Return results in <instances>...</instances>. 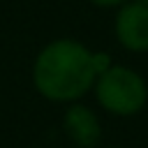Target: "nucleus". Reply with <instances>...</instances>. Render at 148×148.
I'll return each mask as SVG.
<instances>
[{"instance_id": "obj_1", "label": "nucleus", "mask_w": 148, "mask_h": 148, "mask_svg": "<svg viewBox=\"0 0 148 148\" xmlns=\"http://www.w3.org/2000/svg\"><path fill=\"white\" fill-rule=\"evenodd\" d=\"M35 86L53 102H72L86 95L97 76L92 53L74 42L58 39L51 42L35 62Z\"/></svg>"}, {"instance_id": "obj_2", "label": "nucleus", "mask_w": 148, "mask_h": 148, "mask_svg": "<svg viewBox=\"0 0 148 148\" xmlns=\"http://www.w3.org/2000/svg\"><path fill=\"white\" fill-rule=\"evenodd\" d=\"M97 99L99 104L118 116H132L136 111H141V106L148 99V88L146 81L120 65H111L109 69H104L97 79L95 86Z\"/></svg>"}, {"instance_id": "obj_3", "label": "nucleus", "mask_w": 148, "mask_h": 148, "mask_svg": "<svg viewBox=\"0 0 148 148\" xmlns=\"http://www.w3.org/2000/svg\"><path fill=\"white\" fill-rule=\"evenodd\" d=\"M116 35L130 51H148V7L130 2L116 16Z\"/></svg>"}, {"instance_id": "obj_4", "label": "nucleus", "mask_w": 148, "mask_h": 148, "mask_svg": "<svg viewBox=\"0 0 148 148\" xmlns=\"http://www.w3.org/2000/svg\"><path fill=\"white\" fill-rule=\"evenodd\" d=\"M65 130L67 134L81 146V148H92L99 141V123L92 116L90 109L74 104L65 113Z\"/></svg>"}, {"instance_id": "obj_5", "label": "nucleus", "mask_w": 148, "mask_h": 148, "mask_svg": "<svg viewBox=\"0 0 148 148\" xmlns=\"http://www.w3.org/2000/svg\"><path fill=\"white\" fill-rule=\"evenodd\" d=\"M95 5H102V7H111V5H120V2H125V0H92Z\"/></svg>"}, {"instance_id": "obj_6", "label": "nucleus", "mask_w": 148, "mask_h": 148, "mask_svg": "<svg viewBox=\"0 0 148 148\" xmlns=\"http://www.w3.org/2000/svg\"><path fill=\"white\" fill-rule=\"evenodd\" d=\"M136 2H141V5H146V7H148V0H136Z\"/></svg>"}]
</instances>
